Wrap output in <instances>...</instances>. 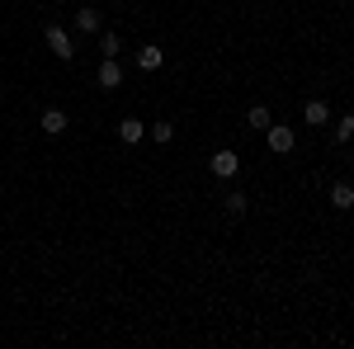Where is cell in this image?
<instances>
[{"label": "cell", "instance_id": "obj_1", "mask_svg": "<svg viewBox=\"0 0 354 349\" xmlns=\"http://www.w3.org/2000/svg\"><path fill=\"white\" fill-rule=\"evenodd\" d=\"M43 38H48V53H53L57 62H71V57H76V38H71L62 24H48V33H43Z\"/></svg>", "mask_w": 354, "mask_h": 349}, {"label": "cell", "instance_id": "obj_2", "mask_svg": "<svg viewBox=\"0 0 354 349\" xmlns=\"http://www.w3.org/2000/svg\"><path fill=\"white\" fill-rule=\"evenodd\" d=\"M265 142H270L274 156H288V151L298 147V133H293V128H279V123H270V128H265Z\"/></svg>", "mask_w": 354, "mask_h": 349}, {"label": "cell", "instance_id": "obj_3", "mask_svg": "<svg viewBox=\"0 0 354 349\" xmlns=\"http://www.w3.org/2000/svg\"><path fill=\"white\" fill-rule=\"evenodd\" d=\"M208 170H213L218 180H232V175L241 170V161H236V151H232V147H222V151H213V156H208Z\"/></svg>", "mask_w": 354, "mask_h": 349}, {"label": "cell", "instance_id": "obj_4", "mask_svg": "<svg viewBox=\"0 0 354 349\" xmlns=\"http://www.w3.org/2000/svg\"><path fill=\"white\" fill-rule=\"evenodd\" d=\"M95 81H100V90H118V85H123V66H118V57H104V62H100Z\"/></svg>", "mask_w": 354, "mask_h": 349}, {"label": "cell", "instance_id": "obj_5", "mask_svg": "<svg viewBox=\"0 0 354 349\" xmlns=\"http://www.w3.org/2000/svg\"><path fill=\"white\" fill-rule=\"evenodd\" d=\"M38 128L48 137H62L66 128H71V118H66V109H43V118H38Z\"/></svg>", "mask_w": 354, "mask_h": 349}, {"label": "cell", "instance_id": "obj_6", "mask_svg": "<svg viewBox=\"0 0 354 349\" xmlns=\"http://www.w3.org/2000/svg\"><path fill=\"white\" fill-rule=\"evenodd\" d=\"M302 123L326 128V123H330V104H326V100H307V104H302Z\"/></svg>", "mask_w": 354, "mask_h": 349}, {"label": "cell", "instance_id": "obj_7", "mask_svg": "<svg viewBox=\"0 0 354 349\" xmlns=\"http://www.w3.org/2000/svg\"><path fill=\"white\" fill-rule=\"evenodd\" d=\"M118 137H123L128 147H137V142L147 137V123H142V118H123V123H118Z\"/></svg>", "mask_w": 354, "mask_h": 349}, {"label": "cell", "instance_id": "obj_8", "mask_svg": "<svg viewBox=\"0 0 354 349\" xmlns=\"http://www.w3.org/2000/svg\"><path fill=\"white\" fill-rule=\"evenodd\" d=\"M161 62H165V53L156 43H147V48L137 53V66H142V71H161Z\"/></svg>", "mask_w": 354, "mask_h": 349}, {"label": "cell", "instance_id": "obj_9", "mask_svg": "<svg viewBox=\"0 0 354 349\" xmlns=\"http://www.w3.org/2000/svg\"><path fill=\"white\" fill-rule=\"evenodd\" d=\"M100 24H104V19H100V10H90V5L76 10V33H100Z\"/></svg>", "mask_w": 354, "mask_h": 349}, {"label": "cell", "instance_id": "obj_10", "mask_svg": "<svg viewBox=\"0 0 354 349\" xmlns=\"http://www.w3.org/2000/svg\"><path fill=\"white\" fill-rule=\"evenodd\" d=\"M330 203H335L340 213H345V208H354V185H345V180H335V185H330Z\"/></svg>", "mask_w": 354, "mask_h": 349}, {"label": "cell", "instance_id": "obj_11", "mask_svg": "<svg viewBox=\"0 0 354 349\" xmlns=\"http://www.w3.org/2000/svg\"><path fill=\"white\" fill-rule=\"evenodd\" d=\"M245 123H250L255 133H265V128H270L274 118H270V109H265V104H250V113H245Z\"/></svg>", "mask_w": 354, "mask_h": 349}, {"label": "cell", "instance_id": "obj_12", "mask_svg": "<svg viewBox=\"0 0 354 349\" xmlns=\"http://www.w3.org/2000/svg\"><path fill=\"white\" fill-rule=\"evenodd\" d=\"M335 147H345V142H354V113H345V118H340V123H335Z\"/></svg>", "mask_w": 354, "mask_h": 349}, {"label": "cell", "instance_id": "obj_13", "mask_svg": "<svg viewBox=\"0 0 354 349\" xmlns=\"http://www.w3.org/2000/svg\"><path fill=\"white\" fill-rule=\"evenodd\" d=\"M100 53L118 57V53H123V38H118V33H100Z\"/></svg>", "mask_w": 354, "mask_h": 349}, {"label": "cell", "instance_id": "obj_14", "mask_svg": "<svg viewBox=\"0 0 354 349\" xmlns=\"http://www.w3.org/2000/svg\"><path fill=\"white\" fill-rule=\"evenodd\" d=\"M151 142H175V123H151Z\"/></svg>", "mask_w": 354, "mask_h": 349}, {"label": "cell", "instance_id": "obj_15", "mask_svg": "<svg viewBox=\"0 0 354 349\" xmlns=\"http://www.w3.org/2000/svg\"><path fill=\"white\" fill-rule=\"evenodd\" d=\"M245 203H250V198H245V194H236V189L227 194V213H232V217H241V213H245Z\"/></svg>", "mask_w": 354, "mask_h": 349}]
</instances>
